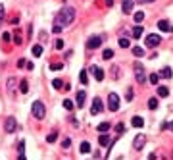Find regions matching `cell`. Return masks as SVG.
<instances>
[{"mask_svg":"<svg viewBox=\"0 0 173 160\" xmlns=\"http://www.w3.org/2000/svg\"><path fill=\"white\" fill-rule=\"evenodd\" d=\"M73 19H75V8H71V6H64L58 12L56 15V19H54V23H60L62 27H67V25H71L73 23Z\"/></svg>","mask_w":173,"mask_h":160,"instance_id":"cell-1","label":"cell"},{"mask_svg":"<svg viewBox=\"0 0 173 160\" xmlns=\"http://www.w3.org/2000/svg\"><path fill=\"white\" fill-rule=\"evenodd\" d=\"M31 114H33L37 120H43L46 116V106L40 102V100H35L33 106H31Z\"/></svg>","mask_w":173,"mask_h":160,"instance_id":"cell-2","label":"cell"},{"mask_svg":"<svg viewBox=\"0 0 173 160\" xmlns=\"http://www.w3.org/2000/svg\"><path fill=\"white\" fill-rule=\"evenodd\" d=\"M108 110L110 112H117L119 110V97H117V93H110L108 95Z\"/></svg>","mask_w":173,"mask_h":160,"instance_id":"cell-3","label":"cell"},{"mask_svg":"<svg viewBox=\"0 0 173 160\" xmlns=\"http://www.w3.org/2000/svg\"><path fill=\"white\" fill-rule=\"evenodd\" d=\"M4 129H6V133H14L15 129H18V122H15L14 116H8L6 122H4Z\"/></svg>","mask_w":173,"mask_h":160,"instance_id":"cell-4","label":"cell"},{"mask_svg":"<svg viewBox=\"0 0 173 160\" xmlns=\"http://www.w3.org/2000/svg\"><path fill=\"white\" fill-rule=\"evenodd\" d=\"M135 77H137L139 83L146 81V73H144V66H143V64H135Z\"/></svg>","mask_w":173,"mask_h":160,"instance_id":"cell-5","label":"cell"},{"mask_svg":"<svg viewBox=\"0 0 173 160\" xmlns=\"http://www.w3.org/2000/svg\"><path fill=\"white\" fill-rule=\"evenodd\" d=\"M100 45H102V37H91V39L87 41V48H88V50L98 48Z\"/></svg>","mask_w":173,"mask_h":160,"instance_id":"cell-6","label":"cell"},{"mask_svg":"<svg viewBox=\"0 0 173 160\" xmlns=\"http://www.w3.org/2000/svg\"><path fill=\"white\" fill-rule=\"evenodd\" d=\"M160 42H162V37H160V35H154V33H152V35L146 37V46H150V48H152V46H158Z\"/></svg>","mask_w":173,"mask_h":160,"instance_id":"cell-7","label":"cell"},{"mask_svg":"<svg viewBox=\"0 0 173 160\" xmlns=\"http://www.w3.org/2000/svg\"><path fill=\"white\" fill-rule=\"evenodd\" d=\"M102 108H104V106H102V100H100V98H94V100H92V106H91V114H92V116L100 114Z\"/></svg>","mask_w":173,"mask_h":160,"instance_id":"cell-8","label":"cell"},{"mask_svg":"<svg viewBox=\"0 0 173 160\" xmlns=\"http://www.w3.org/2000/svg\"><path fill=\"white\" fill-rule=\"evenodd\" d=\"M98 143H100V147H108V151L112 148V139H110V135H106V133H100Z\"/></svg>","mask_w":173,"mask_h":160,"instance_id":"cell-9","label":"cell"},{"mask_svg":"<svg viewBox=\"0 0 173 160\" xmlns=\"http://www.w3.org/2000/svg\"><path fill=\"white\" fill-rule=\"evenodd\" d=\"M158 29H160V31H165V33H169V31H173V25H171L167 19H160V21H158Z\"/></svg>","mask_w":173,"mask_h":160,"instance_id":"cell-10","label":"cell"},{"mask_svg":"<svg viewBox=\"0 0 173 160\" xmlns=\"http://www.w3.org/2000/svg\"><path fill=\"white\" fill-rule=\"evenodd\" d=\"M144 143H146V137L144 135H137V137H135V141H133V147L137 148V151H140V148L144 147Z\"/></svg>","mask_w":173,"mask_h":160,"instance_id":"cell-11","label":"cell"},{"mask_svg":"<svg viewBox=\"0 0 173 160\" xmlns=\"http://www.w3.org/2000/svg\"><path fill=\"white\" fill-rule=\"evenodd\" d=\"M133 6H135L133 0H123V2H121V10H123V14H131V12H133Z\"/></svg>","mask_w":173,"mask_h":160,"instance_id":"cell-12","label":"cell"},{"mask_svg":"<svg viewBox=\"0 0 173 160\" xmlns=\"http://www.w3.org/2000/svg\"><path fill=\"white\" fill-rule=\"evenodd\" d=\"M91 72L94 73V79H96V81H102V79H104V70H102V68L92 66V68H91Z\"/></svg>","mask_w":173,"mask_h":160,"instance_id":"cell-13","label":"cell"},{"mask_svg":"<svg viewBox=\"0 0 173 160\" xmlns=\"http://www.w3.org/2000/svg\"><path fill=\"white\" fill-rule=\"evenodd\" d=\"M85 97H87V93H85V91H79V93H77V108H81V106L83 104H85Z\"/></svg>","mask_w":173,"mask_h":160,"instance_id":"cell-14","label":"cell"},{"mask_svg":"<svg viewBox=\"0 0 173 160\" xmlns=\"http://www.w3.org/2000/svg\"><path fill=\"white\" fill-rule=\"evenodd\" d=\"M8 93L12 95H15V77H8Z\"/></svg>","mask_w":173,"mask_h":160,"instance_id":"cell-15","label":"cell"},{"mask_svg":"<svg viewBox=\"0 0 173 160\" xmlns=\"http://www.w3.org/2000/svg\"><path fill=\"white\" fill-rule=\"evenodd\" d=\"M131 124H133V127H139V129H140V127L144 125V120L140 118V116H135V118L131 120Z\"/></svg>","mask_w":173,"mask_h":160,"instance_id":"cell-16","label":"cell"},{"mask_svg":"<svg viewBox=\"0 0 173 160\" xmlns=\"http://www.w3.org/2000/svg\"><path fill=\"white\" fill-rule=\"evenodd\" d=\"M110 127H112V125H110V122H102V124H98L96 129L100 131V133H108V131H110Z\"/></svg>","mask_w":173,"mask_h":160,"instance_id":"cell-17","label":"cell"},{"mask_svg":"<svg viewBox=\"0 0 173 160\" xmlns=\"http://www.w3.org/2000/svg\"><path fill=\"white\" fill-rule=\"evenodd\" d=\"M18 154H19V160H25V143L23 141H19V145H18Z\"/></svg>","mask_w":173,"mask_h":160,"instance_id":"cell-18","label":"cell"},{"mask_svg":"<svg viewBox=\"0 0 173 160\" xmlns=\"http://www.w3.org/2000/svg\"><path fill=\"white\" fill-rule=\"evenodd\" d=\"M131 33H133V37H135V39H139V37H143L144 29H143V27H140V25L137 23V27H133V31H131Z\"/></svg>","mask_w":173,"mask_h":160,"instance_id":"cell-19","label":"cell"},{"mask_svg":"<svg viewBox=\"0 0 173 160\" xmlns=\"http://www.w3.org/2000/svg\"><path fill=\"white\" fill-rule=\"evenodd\" d=\"M171 75H173L171 68H164V70L160 72V77H164V79H171Z\"/></svg>","mask_w":173,"mask_h":160,"instance_id":"cell-20","label":"cell"},{"mask_svg":"<svg viewBox=\"0 0 173 160\" xmlns=\"http://www.w3.org/2000/svg\"><path fill=\"white\" fill-rule=\"evenodd\" d=\"M158 97H169V89L165 85H160L158 87Z\"/></svg>","mask_w":173,"mask_h":160,"instance_id":"cell-21","label":"cell"},{"mask_svg":"<svg viewBox=\"0 0 173 160\" xmlns=\"http://www.w3.org/2000/svg\"><path fill=\"white\" fill-rule=\"evenodd\" d=\"M79 148H81V152H83V154H87V152H91V143H88V141H83V143H81V147H79Z\"/></svg>","mask_w":173,"mask_h":160,"instance_id":"cell-22","label":"cell"},{"mask_svg":"<svg viewBox=\"0 0 173 160\" xmlns=\"http://www.w3.org/2000/svg\"><path fill=\"white\" fill-rule=\"evenodd\" d=\"M33 56H37V58L43 56V45H35L33 46Z\"/></svg>","mask_w":173,"mask_h":160,"instance_id":"cell-23","label":"cell"},{"mask_svg":"<svg viewBox=\"0 0 173 160\" xmlns=\"http://www.w3.org/2000/svg\"><path fill=\"white\" fill-rule=\"evenodd\" d=\"M148 81H150L152 85H158V81H160V73H150V75H148Z\"/></svg>","mask_w":173,"mask_h":160,"instance_id":"cell-24","label":"cell"},{"mask_svg":"<svg viewBox=\"0 0 173 160\" xmlns=\"http://www.w3.org/2000/svg\"><path fill=\"white\" fill-rule=\"evenodd\" d=\"M79 81H81L83 85H87V83H88V75H87V70H81V73H79Z\"/></svg>","mask_w":173,"mask_h":160,"instance_id":"cell-25","label":"cell"},{"mask_svg":"<svg viewBox=\"0 0 173 160\" xmlns=\"http://www.w3.org/2000/svg\"><path fill=\"white\" fill-rule=\"evenodd\" d=\"M19 91H21L23 95H25V93H27V91H29V83L25 81V79H21V81H19Z\"/></svg>","mask_w":173,"mask_h":160,"instance_id":"cell-26","label":"cell"},{"mask_svg":"<svg viewBox=\"0 0 173 160\" xmlns=\"http://www.w3.org/2000/svg\"><path fill=\"white\" fill-rule=\"evenodd\" d=\"M58 139V131H50L48 135H46V143H54Z\"/></svg>","mask_w":173,"mask_h":160,"instance_id":"cell-27","label":"cell"},{"mask_svg":"<svg viewBox=\"0 0 173 160\" xmlns=\"http://www.w3.org/2000/svg\"><path fill=\"white\" fill-rule=\"evenodd\" d=\"M133 19H135V23H140V21L144 19V12H135V15H133Z\"/></svg>","mask_w":173,"mask_h":160,"instance_id":"cell-28","label":"cell"},{"mask_svg":"<svg viewBox=\"0 0 173 160\" xmlns=\"http://www.w3.org/2000/svg\"><path fill=\"white\" fill-rule=\"evenodd\" d=\"M133 54L137 56V58H143V56H144V48H140V46H135V48H133Z\"/></svg>","mask_w":173,"mask_h":160,"instance_id":"cell-29","label":"cell"},{"mask_svg":"<svg viewBox=\"0 0 173 160\" xmlns=\"http://www.w3.org/2000/svg\"><path fill=\"white\" fill-rule=\"evenodd\" d=\"M148 108H150V110H156V108H158V98L152 97V98L148 100Z\"/></svg>","mask_w":173,"mask_h":160,"instance_id":"cell-30","label":"cell"},{"mask_svg":"<svg viewBox=\"0 0 173 160\" xmlns=\"http://www.w3.org/2000/svg\"><path fill=\"white\" fill-rule=\"evenodd\" d=\"M102 58L104 60H110V58H114V50H110V48H106L102 52Z\"/></svg>","mask_w":173,"mask_h":160,"instance_id":"cell-31","label":"cell"},{"mask_svg":"<svg viewBox=\"0 0 173 160\" xmlns=\"http://www.w3.org/2000/svg\"><path fill=\"white\" fill-rule=\"evenodd\" d=\"M119 46H121V48H129V39L127 37H121V39H119Z\"/></svg>","mask_w":173,"mask_h":160,"instance_id":"cell-32","label":"cell"},{"mask_svg":"<svg viewBox=\"0 0 173 160\" xmlns=\"http://www.w3.org/2000/svg\"><path fill=\"white\" fill-rule=\"evenodd\" d=\"M115 131H117V135H121V133H125V124H123V122H119V124L115 125Z\"/></svg>","mask_w":173,"mask_h":160,"instance_id":"cell-33","label":"cell"},{"mask_svg":"<svg viewBox=\"0 0 173 160\" xmlns=\"http://www.w3.org/2000/svg\"><path fill=\"white\" fill-rule=\"evenodd\" d=\"M62 68H64V64H60V62H54V64L50 66V70H52V72H60Z\"/></svg>","mask_w":173,"mask_h":160,"instance_id":"cell-34","label":"cell"},{"mask_svg":"<svg viewBox=\"0 0 173 160\" xmlns=\"http://www.w3.org/2000/svg\"><path fill=\"white\" fill-rule=\"evenodd\" d=\"M52 87H54V89H62V87H64V81H62V79H54V81H52Z\"/></svg>","mask_w":173,"mask_h":160,"instance_id":"cell-35","label":"cell"},{"mask_svg":"<svg viewBox=\"0 0 173 160\" xmlns=\"http://www.w3.org/2000/svg\"><path fill=\"white\" fill-rule=\"evenodd\" d=\"M14 42H15V45H21V42H23L21 35H19V31H15V35H14Z\"/></svg>","mask_w":173,"mask_h":160,"instance_id":"cell-36","label":"cell"},{"mask_svg":"<svg viewBox=\"0 0 173 160\" xmlns=\"http://www.w3.org/2000/svg\"><path fill=\"white\" fill-rule=\"evenodd\" d=\"M62 29H64V27H62V25H60V23H54V27H52V33H56V35H60V33H62Z\"/></svg>","mask_w":173,"mask_h":160,"instance_id":"cell-37","label":"cell"},{"mask_svg":"<svg viewBox=\"0 0 173 160\" xmlns=\"http://www.w3.org/2000/svg\"><path fill=\"white\" fill-rule=\"evenodd\" d=\"M64 108H66V110H73V102H71L69 98H66V100H64Z\"/></svg>","mask_w":173,"mask_h":160,"instance_id":"cell-38","label":"cell"},{"mask_svg":"<svg viewBox=\"0 0 173 160\" xmlns=\"http://www.w3.org/2000/svg\"><path fill=\"white\" fill-rule=\"evenodd\" d=\"M54 46H56V50H62V48H64V41H62V39H58V41L54 42Z\"/></svg>","mask_w":173,"mask_h":160,"instance_id":"cell-39","label":"cell"},{"mask_svg":"<svg viewBox=\"0 0 173 160\" xmlns=\"http://www.w3.org/2000/svg\"><path fill=\"white\" fill-rule=\"evenodd\" d=\"M62 147H64V148H69V147H71V139H69V137H66V139H64Z\"/></svg>","mask_w":173,"mask_h":160,"instance_id":"cell-40","label":"cell"},{"mask_svg":"<svg viewBox=\"0 0 173 160\" xmlns=\"http://www.w3.org/2000/svg\"><path fill=\"white\" fill-rule=\"evenodd\" d=\"M2 41L4 42H10V41H12V35H10V33H2Z\"/></svg>","mask_w":173,"mask_h":160,"instance_id":"cell-41","label":"cell"},{"mask_svg":"<svg viewBox=\"0 0 173 160\" xmlns=\"http://www.w3.org/2000/svg\"><path fill=\"white\" fill-rule=\"evenodd\" d=\"M112 73H114V79H117V77H119V66H114Z\"/></svg>","mask_w":173,"mask_h":160,"instance_id":"cell-42","label":"cell"},{"mask_svg":"<svg viewBox=\"0 0 173 160\" xmlns=\"http://www.w3.org/2000/svg\"><path fill=\"white\" fill-rule=\"evenodd\" d=\"M125 98H127L129 102H131V100H133V89H131V87L127 89V97H125Z\"/></svg>","mask_w":173,"mask_h":160,"instance_id":"cell-43","label":"cell"},{"mask_svg":"<svg viewBox=\"0 0 173 160\" xmlns=\"http://www.w3.org/2000/svg\"><path fill=\"white\" fill-rule=\"evenodd\" d=\"M25 64H27V62H25V60H23V58H21V60H19V62H18V68H25Z\"/></svg>","mask_w":173,"mask_h":160,"instance_id":"cell-44","label":"cell"},{"mask_svg":"<svg viewBox=\"0 0 173 160\" xmlns=\"http://www.w3.org/2000/svg\"><path fill=\"white\" fill-rule=\"evenodd\" d=\"M165 129H169V131H173V122H169V124H165Z\"/></svg>","mask_w":173,"mask_h":160,"instance_id":"cell-45","label":"cell"},{"mask_svg":"<svg viewBox=\"0 0 173 160\" xmlns=\"http://www.w3.org/2000/svg\"><path fill=\"white\" fill-rule=\"evenodd\" d=\"M25 66H27V70H33V68H35V64H33V62H27Z\"/></svg>","mask_w":173,"mask_h":160,"instance_id":"cell-46","label":"cell"},{"mask_svg":"<svg viewBox=\"0 0 173 160\" xmlns=\"http://www.w3.org/2000/svg\"><path fill=\"white\" fill-rule=\"evenodd\" d=\"M10 23H14V25H18V23H19V18H12V21H10Z\"/></svg>","mask_w":173,"mask_h":160,"instance_id":"cell-47","label":"cell"},{"mask_svg":"<svg viewBox=\"0 0 173 160\" xmlns=\"http://www.w3.org/2000/svg\"><path fill=\"white\" fill-rule=\"evenodd\" d=\"M2 18H4V6L0 4V19H2Z\"/></svg>","mask_w":173,"mask_h":160,"instance_id":"cell-48","label":"cell"},{"mask_svg":"<svg viewBox=\"0 0 173 160\" xmlns=\"http://www.w3.org/2000/svg\"><path fill=\"white\" fill-rule=\"evenodd\" d=\"M148 2H154V0H139V4H148Z\"/></svg>","mask_w":173,"mask_h":160,"instance_id":"cell-49","label":"cell"},{"mask_svg":"<svg viewBox=\"0 0 173 160\" xmlns=\"http://www.w3.org/2000/svg\"><path fill=\"white\" fill-rule=\"evenodd\" d=\"M106 2H108V6H112V4H114V0H106Z\"/></svg>","mask_w":173,"mask_h":160,"instance_id":"cell-50","label":"cell"},{"mask_svg":"<svg viewBox=\"0 0 173 160\" xmlns=\"http://www.w3.org/2000/svg\"><path fill=\"white\" fill-rule=\"evenodd\" d=\"M0 21H2V19H0Z\"/></svg>","mask_w":173,"mask_h":160,"instance_id":"cell-51","label":"cell"}]
</instances>
